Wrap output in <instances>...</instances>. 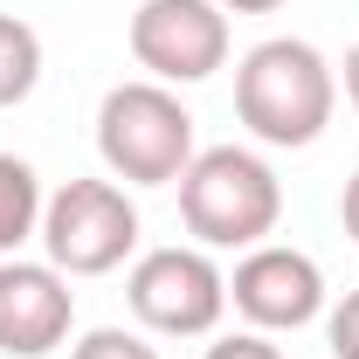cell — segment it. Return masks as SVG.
Returning <instances> with one entry per match:
<instances>
[{
    "instance_id": "7a4b0ae2",
    "label": "cell",
    "mask_w": 359,
    "mask_h": 359,
    "mask_svg": "<svg viewBox=\"0 0 359 359\" xmlns=\"http://www.w3.org/2000/svg\"><path fill=\"white\" fill-rule=\"evenodd\" d=\"M97 152L118 180L166 187L194 166V118L173 90L159 83H118L97 111Z\"/></svg>"
},
{
    "instance_id": "8992f818",
    "label": "cell",
    "mask_w": 359,
    "mask_h": 359,
    "mask_svg": "<svg viewBox=\"0 0 359 359\" xmlns=\"http://www.w3.org/2000/svg\"><path fill=\"white\" fill-rule=\"evenodd\" d=\"M222 304H228V283L201 249H152L132 269V311L152 332H208L222 318Z\"/></svg>"
},
{
    "instance_id": "7c38bea8",
    "label": "cell",
    "mask_w": 359,
    "mask_h": 359,
    "mask_svg": "<svg viewBox=\"0 0 359 359\" xmlns=\"http://www.w3.org/2000/svg\"><path fill=\"white\" fill-rule=\"evenodd\" d=\"M332 353H339V359H359V290L332 311Z\"/></svg>"
},
{
    "instance_id": "9a60e30c",
    "label": "cell",
    "mask_w": 359,
    "mask_h": 359,
    "mask_svg": "<svg viewBox=\"0 0 359 359\" xmlns=\"http://www.w3.org/2000/svg\"><path fill=\"white\" fill-rule=\"evenodd\" d=\"M215 7H235V14H269V7H283V0H215Z\"/></svg>"
},
{
    "instance_id": "2e32d148",
    "label": "cell",
    "mask_w": 359,
    "mask_h": 359,
    "mask_svg": "<svg viewBox=\"0 0 359 359\" xmlns=\"http://www.w3.org/2000/svg\"><path fill=\"white\" fill-rule=\"evenodd\" d=\"M346 97H353V104H359V48H353V55H346Z\"/></svg>"
},
{
    "instance_id": "8fae6325",
    "label": "cell",
    "mask_w": 359,
    "mask_h": 359,
    "mask_svg": "<svg viewBox=\"0 0 359 359\" xmlns=\"http://www.w3.org/2000/svg\"><path fill=\"white\" fill-rule=\"evenodd\" d=\"M69 359H159V353H152L145 339H132V332H90Z\"/></svg>"
},
{
    "instance_id": "6da1fadb",
    "label": "cell",
    "mask_w": 359,
    "mask_h": 359,
    "mask_svg": "<svg viewBox=\"0 0 359 359\" xmlns=\"http://www.w3.org/2000/svg\"><path fill=\"white\" fill-rule=\"evenodd\" d=\"M235 111L263 145H311L332 118V69L311 42H263L235 69Z\"/></svg>"
},
{
    "instance_id": "ba28073f",
    "label": "cell",
    "mask_w": 359,
    "mask_h": 359,
    "mask_svg": "<svg viewBox=\"0 0 359 359\" xmlns=\"http://www.w3.org/2000/svg\"><path fill=\"white\" fill-rule=\"evenodd\" d=\"M69 332V283L48 263H0V353L42 359Z\"/></svg>"
},
{
    "instance_id": "4fadbf2b",
    "label": "cell",
    "mask_w": 359,
    "mask_h": 359,
    "mask_svg": "<svg viewBox=\"0 0 359 359\" xmlns=\"http://www.w3.org/2000/svg\"><path fill=\"white\" fill-rule=\"evenodd\" d=\"M208 359H283V353H276V346H263V339H249V332H242V339H222V346H208Z\"/></svg>"
},
{
    "instance_id": "3957f363",
    "label": "cell",
    "mask_w": 359,
    "mask_h": 359,
    "mask_svg": "<svg viewBox=\"0 0 359 359\" xmlns=\"http://www.w3.org/2000/svg\"><path fill=\"white\" fill-rule=\"evenodd\" d=\"M276 208H283L276 173H269L256 152H242V145H215V152H201L180 173V222L194 228L201 242H215V249H235V242L269 235L276 228Z\"/></svg>"
},
{
    "instance_id": "5b68a950",
    "label": "cell",
    "mask_w": 359,
    "mask_h": 359,
    "mask_svg": "<svg viewBox=\"0 0 359 359\" xmlns=\"http://www.w3.org/2000/svg\"><path fill=\"white\" fill-rule=\"evenodd\" d=\"M132 55L166 83H201L228 55V14L215 0H145L132 14Z\"/></svg>"
},
{
    "instance_id": "9c48e42d",
    "label": "cell",
    "mask_w": 359,
    "mask_h": 359,
    "mask_svg": "<svg viewBox=\"0 0 359 359\" xmlns=\"http://www.w3.org/2000/svg\"><path fill=\"white\" fill-rule=\"evenodd\" d=\"M42 215V187H35V166L0 152V249H14Z\"/></svg>"
},
{
    "instance_id": "5bb4252c",
    "label": "cell",
    "mask_w": 359,
    "mask_h": 359,
    "mask_svg": "<svg viewBox=\"0 0 359 359\" xmlns=\"http://www.w3.org/2000/svg\"><path fill=\"white\" fill-rule=\"evenodd\" d=\"M339 215H346V235L359 242V173L346 180V201H339Z\"/></svg>"
},
{
    "instance_id": "52a82bcc",
    "label": "cell",
    "mask_w": 359,
    "mask_h": 359,
    "mask_svg": "<svg viewBox=\"0 0 359 359\" xmlns=\"http://www.w3.org/2000/svg\"><path fill=\"white\" fill-rule=\"evenodd\" d=\"M318 304H325V276L297 249H256L249 263L235 269V311L249 318V325L297 332V325L318 318Z\"/></svg>"
},
{
    "instance_id": "30bf717a",
    "label": "cell",
    "mask_w": 359,
    "mask_h": 359,
    "mask_svg": "<svg viewBox=\"0 0 359 359\" xmlns=\"http://www.w3.org/2000/svg\"><path fill=\"white\" fill-rule=\"evenodd\" d=\"M42 76V42H35V28L28 21H14V14H0V104H21L28 90Z\"/></svg>"
},
{
    "instance_id": "277c9868",
    "label": "cell",
    "mask_w": 359,
    "mask_h": 359,
    "mask_svg": "<svg viewBox=\"0 0 359 359\" xmlns=\"http://www.w3.org/2000/svg\"><path fill=\"white\" fill-rule=\"evenodd\" d=\"M42 242L48 263L69 276H104L125 263V249L138 242V208L111 187V180H69L42 208Z\"/></svg>"
}]
</instances>
